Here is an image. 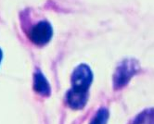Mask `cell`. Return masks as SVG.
Here are the masks:
<instances>
[{
  "instance_id": "3957f363",
  "label": "cell",
  "mask_w": 154,
  "mask_h": 124,
  "mask_svg": "<svg viewBox=\"0 0 154 124\" xmlns=\"http://www.w3.org/2000/svg\"><path fill=\"white\" fill-rule=\"evenodd\" d=\"M53 35V29L47 20H41L32 26L28 32V37L32 43L36 46H44L48 44Z\"/></svg>"
},
{
  "instance_id": "52a82bcc",
  "label": "cell",
  "mask_w": 154,
  "mask_h": 124,
  "mask_svg": "<svg viewBox=\"0 0 154 124\" xmlns=\"http://www.w3.org/2000/svg\"><path fill=\"white\" fill-rule=\"evenodd\" d=\"M2 59H3V52H2L1 48H0V63L2 61Z\"/></svg>"
},
{
  "instance_id": "6da1fadb",
  "label": "cell",
  "mask_w": 154,
  "mask_h": 124,
  "mask_svg": "<svg viewBox=\"0 0 154 124\" xmlns=\"http://www.w3.org/2000/svg\"><path fill=\"white\" fill-rule=\"evenodd\" d=\"M93 81L92 71L86 64H81L75 68L72 74V89L67 93L66 100L73 109L85 107L88 98V89Z\"/></svg>"
},
{
  "instance_id": "7a4b0ae2",
  "label": "cell",
  "mask_w": 154,
  "mask_h": 124,
  "mask_svg": "<svg viewBox=\"0 0 154 124\" xmlns=\"http://www.w3.org/2000/svg\"><path fill=\"white\" fill-rule=\"evenodd\" d=\"M139 70V64L134 59H127L116 68L113 75V86L118 90L125 86Z\"/></svg>"
},
{
  "instance_id": "277c9868",
  "label": "cell",
  "mask_w": 154,
  "mask_h": 124,
  "mask_svg": "<svg viewBox=\"0 0 154 124\" xmlns=\"http://www.w3.org/2000/svg\"><path fill=\"white\" fill-rule=\"evenodd\" d=\"M34 89L38 95L42 96L50 95L51 88L49 83L39 70H37L34 75Z\"/></svg>"
},
{
  "instance_id": "5b68a950",
  "label": "cell",
  "mask_w": 154,
  "mask_h": 124,
  "mask_svg": "<svg viewBox=\"0 0 154 124\" xmlns=\"http://www.w3.org/2000/svg\"><path fill=\"white\" fill-rule=\"evenodd\" d=\"M131 124H154V108H148L142 111Z\"/></svg>"
},
{
  "instance_id": "8992f818",
  "label": "cell",
  "mask_w": 154,
  "mask_h": 124,
  "mask_svg": "<svg viewBox=\"0 0 154 124\" xmlns=\"http://www.w3.org/2000/svg\"><path fill=\"white\" fill-rule=\"evenodd\" d=\"M109 111L106 108H100L91 120L90 124H107L109 119Z\"/></svg>"
}]
</instances>
